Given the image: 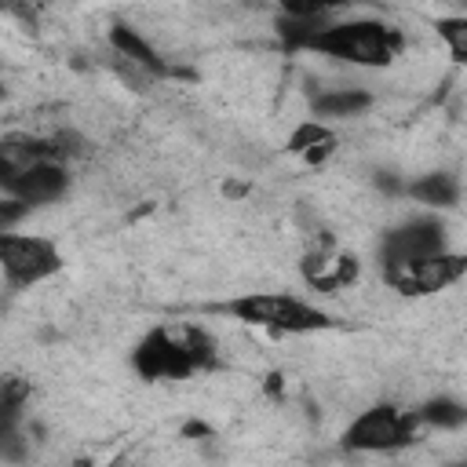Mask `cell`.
<instances>
[{
  "label": "cell",
  "instance_id": "cell-6",
  "mask_svg": "<svg viewBox=\"0 0 467 467\" xmlns=\"http://www.w3.org/2000/svg\"><path fill=\"white\" fill-rule=\"evenodd\" d=\"M376 252H379L383 270H394V266L423 263L431 255L449 252V234H445V223L438 215H412V219L390 226L379 237Z\"/></svg>",
  "mask_w": 467,
  "mask_h": 467
},
{
  "label": "cell",
  "instance_id": "cell-3",
  "mask_svg": "<svg viewBox=\"0 0 467 467\" xmlns=\"http://www.w3.org/2000/svg\"><path fill=\"white\" fill-rule=\"evenodd\" d=\"M219 310L248 328H266V332H281V336H310V332L336 328V317L328 310H321L310 299L292 296V292H244V296L223 303Z\"/></svg>",
  "mask_w": 467,
  "mask_h": 467
},
{
  "label": "cell",
  "instance_id": "cell-8",
  "mask_svg": "<svg viewBox=\"0 0 467 467\" xmlns=\"http://www.w3.org/2000/svg\"><path fill=\"white\" fill-rule=\"evenodd\" d=\"M463 277H467V252H452V248L441 255H431L423 263L383 270V281L401 296H434V292L460 285Z\"/></svg>",
  "mask_w": 467,
  "mask_h": 467
},
{
  "label": "cell",
  "instance_id": "cell-12",
  "mask_svg": "<svg viewBox=\"0 0 467 467\" xmlns=\"http://www.w3.org/2000/svg\"><path fill=\"white\" fill-rule=\"evenodd\" d=\"M405 197L427 204V208H452L460 201V182L449 171H427L420 179H409Z\"/></svg>",
  "mask_w": 467,
  "mask_h": 467
},
{
  "label": "cell",
  "instance_id": "cell-15",
  "mask_svg": "<svg viewBox=\"0 0 467 467\" xmlns=\"http://www.w3.org/2000/svg\"><path fill=\"white\" fill-rule=\"evenodd\" d=\"M434 33H438V40L445 44L449 58L467 62V15H449V18H438V22H434Z\"/></svg>",
  "mask_w": 467,
  "mask_h": 467
},
{
  "label": "cell",
  "instance_id": "cell-1",
  "mask_svg": "<svg viewBox=\"0 0 467 467\" xmlns=\"http://www.w3.org/2000/svg\"><path fill=\"white\" fill-rule=\"evenodd\" d=\"M215 361H219L215 339L197 325H175V328L157 325L131 350V368L150 383L190 379L193 372L215 368Z\"/></svg>",
  "mask_w": 467,
  "mask_h": 467
},
{
  "label": "cell",
  "instance_id": "cell-9",
  "mask_svg": "<svg viewBox=\"0 0 467 467\" xmlns=\"http://www.w3.org/2000/svg\"><path fill=\"white\" fill-rule=\"evenodd\" d=\"M303 277L317 292H339L358 277V259L354 255H336V252H310L303 259Z\"/></svg>",
  "mask_w": 467,
  "mask_h": 467
},
{
  "label": "cell",
  "instance_id": "cell-11",
  "mask_svg": "<svg viewBox=\"0 0 467 467\" xmlns=\"http://www.w3.org/2000/svg\"><path fill=\"white\" fill-rule=\"evenodd\" d=\"M372 102H376V99H372V91H365V88H328V91H321V95L314 99V113H317L321 120H343V117L365 113Z\"/></svg>",
  "mask_w": 467,
  "mask_h": 467
},
{
  "label": "cell",
  "instance_id": "cell-5",
  "mask_svg": "<svg viewBox=\"0 0 467 467\" xmlns=\"http://www.w3.org/2000/svg\"><path fill=\"white\" fill-rule=\"evenodd\" d=\"M58 266H62V252L51 237L15 234V230L0 234V270L7 288H33L51 274H58Z\"/></svg>",
  "mask_w": 467,
  "mask_h": 467
},
{
  "label": "cell",
  "instance_id": "cell-16",
  "mask_svg": "<svg viewBox=\"0 0 467 467\" xmlns=\"http://www.w3.org/2000/svg\"><path fill=\"white\" fill-rule=\"evenodd\" d=\"M452 467H467V460H463V463H452Z\"/></svg>",
  "mask_w": 467,
  "mask_h": 467
},
{
  "label": "cell",
  "instance_id": "cell-2",
  "mask_svg": "<svg viewBox=\"0 0 467 467\" xmlns=\"http://www.w3.org/2000/svg\"><path fill=\"white\" fill-rule=\"evenodd\" d=\"M401 47H405L401 33L379 18H347V22L328 18L321 29L310 33L303 51L328 55L336 62L361 66V69H383L401 55Z\"/></svg>",
  "mask_w": 467,
  "mask_h": 467
},
{
  "label": "cell",
  "instance_id": "cell-7",
  "mask_svg": "<svg viewBox=\"0 0 467 467\" xmlns=\"http://www.w3.org/2000/svg\"><path fill=\"white\" fill-rule=\"evenodd\" d=\"M0 186L7 201H18L26 208L55 204L69 190V171L66 164L55 161H36V164H4L0 161Z\"/></svg>",
  "mask_w": 467,
  "mask_h": 467
},
{
  "label": "cell",
  "instance_id": "cell-10",
  "mask_svg": "<svg viewBox=\"0 0 467 467\" xmlns=\"http://www.w3.org/2000/svg\"><path fill=\"white\" fill-rule=\"evenodd\" d=\"M109 47L117 51V58H124V62H131V66H139V69H146V73H153V77H168V73H171V66L157 55V47H153L139 29H131V26H124V22L109 26Z\"/></svg>",
  "mask_w": 467,
  "mask_h": 467
},
{
  "label": "cell",
  "instance_id": "cell-14",
  "mask_svg": "<svg viewBox=\"0 0 467 467\" xmlns=\"http://www.w3.org/2000/svg\"><path fill=\"white\" fill-rule=\"evenodd\" d=\"M416 412H420V420H423L427 427H438V431H456V427L467 423V405L456 401V398H445V394L423 401Z\"/></svg>",
  "mask_w": 467,
  "mask_h": 467
},
{
  "label": "cell",
  "instance_id": "cell-13",
  "mask_svg": "<svg viewBox=\"0 0 467 467\" xmlns=\"http://www.w3.org/2000/svg\"><path fill=\"white\" fill-rule=\"evenodd\" d=\"M332 146H336V139H332V131H328L321 120L299 124V128L292 131V139H288V150H292V153H303L310 164L325 161V157L332 153Z\"/></svg>",
  "mask_w": 467,
  "mask_h": 467
},
{
  "label": "cell",
  "instance_id": "cell-4",
  "mask_svg": "<svg viewBox=\"0 0 467 467\" xmlns=\"http://www.w3.org/2000/svg\"><path fill=\"white\" fill-rule=\"evenodd\" d=\"M420 427H423V420H420L416 409H401L394 401H379V405L361 409L347 423L339 445L347 452H398V449L416 441Z\"/></svg>",
  "mask_w": 467,
  "mask_h": 467
}]
</instances>
